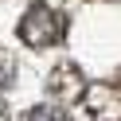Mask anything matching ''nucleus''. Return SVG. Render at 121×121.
<instances>
[{"mask_svg": "<svg viewBox=\"0 0 121 121\" xmlns=\"http://www.w3.org/2000/svg\"><path fill=\"white\" fill-rule=\"evenodd\" d=\"M20 35H24V43H31V47H47V43H55L59 35H63V16H59L55 8H47V4H35L24 16V24H20Z\"/></svg>", "mask_w": 121, "mask_h": 121, "instance_id": "f257e3e1", "label": "nucleus"}, {"mask_svg": "<svg viewBox=\"0 0 121 121\" xmlns=\"http://www.w3.org/2000/svg\"><path fill=\"white\" fill-rule=\"evenodd\" d=\"M27 121H63V113L51 109V105H35V109L27 113Z\"/></svg>", "mask_w": 121, "mask_h": 121, "instance_id": "f03ea898", "label": "nucleus"}]
</instances>
